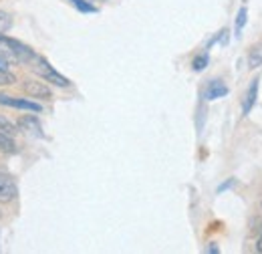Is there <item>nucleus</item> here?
Returning a JSON list of instances; mask_svg holds the SVG:
<instances>
[{
    "label": "nucleus",
    "mask_w": 262,
    "mask_h": 254,
    "mask_svg": "<svg viewBox=\"0 0 262 254\" xmlns=\"http://www.w3.org/2000/svg\"><path fill=\"white\" fill-rule=\"evenodd\" d=\"M248 63L250 67H260L262 65V45H256L252 51H250V57H248Z\"/></svg>",
    "instance_id": "11"
},
{
    "label": "nucleus",
    "mask_w": 262,
    "mask_h": 254,
    "mask_svg": "<svg viewBox=\"0 0 262 254\" xmlns=\"http://www.w3.org/2000/svg\"><path fill=\"white\" fill-rule=\"evenodd\" d=\"M0 133L10 135V137H14V135H16V125H14L10 119H6L4 115H0Z\"/></svg>",
    "instance_id": "9"
},
{
    "label": "nucleus",
    "mask_w": 262,
    "mask_h": 254,
    "mask_svg": "<svg viewBox=\"0 0 262 254\" xmlns=\"http://www.w3.org/2000/svg\"><path fill=\"white\" fill-rule=\"evenodd\" d=\"M16 77L8 71V69H0V85H14Z\"/></svg>",
    "instance_id": "14"
},
{
    "label": "nucleus",
    "mask_w": 262,
    "mask_h": 254,
    "mask_svg": "<svg viewBox=\"0 0 262 254\" xmlns=\"http://www.w3.org/2000/svg\"><path fill=\"white\" fill-rule=\"evenodd\" d=\"M0 152H4V154H12V152H16L14 141H12V137H10V135L0 133Z\"/></svg>",
    "instance_id": "10"
},
{
    "label": "nucleus",
    "mask_w": 262,
    "mask_h": 254,
    "mask_svg": "<svg viewBox=\"0 0 262 254\" xmlns=\"http://www.w3.org/2000/svg\"><path fill=\"white\" fill-rule=\"evenodd\" d=\"M14 196H16V184L6 174H0V200H12Z\"/></svg>",
    "instance_id": "5"
},
{
    "label": "nucleus",
    "mask_w": 262,
    "mask_h": 254,
    "mask_svg": "<svg viewBox=\"0 0 262 254\" xmlns=\"http://www.w3.org/2000/svg\"><path fill=\"white\" fill-rule=\"evenodd\" d=\"M232 186H234V180H232V178H230L228 182H224V184H222V186H220V188H218V192H220V194H222V192L230 190V188H232Z\"/></svg>",
    "instance_id": "17"
},
{
    "label": "nucleus",
    "mask_w": 262,
    "mask_h": 254,
    "mask_svg": "<svg viewBox=\"0 0 262 254\" xmlns=\"http://www.w3.org/2000/svg\"><path fill=\"white\" fill-rule=\"evenodd\" d=\"M258 79H254L252 81V85H250V89H248V93L244 97V105H242V113L244 115H248L250 113V109L254 107V103H256V97H258Z\"/></svg>",
    "instance_id": "6"
},
{
    "label": "nucleus",
    "mask_w": 262,
    "mask_h": 254,
    "mask_svg": "<svg viewBox=\"0 0 262 254\" xmlns=\"http://www.w3.org/2000/svg\"><path fill=\"white\" fill-rule=\"evenodd\" d=\"M25 91L31 97H36V99H51V89L45 83H38V81H27Z\"/></svg>",
    "instance_id": "4"
},
{
    "label": "nucleus",
    "mask_w": 262,
    "mask_h": 254,
    "mask_svg": "<svg viewBox=\"0 0 262 254\" xmlns=\"http://www.w3.org/2000/svg\"><path fill=\"white\" fill-rule=\"evenodd\" d=\"M256 250L262 254V238H258V242H256Z\"/></svg>",
    "instance_id": "18"
},
{
    "label": "nucleus",
    "mask_w": 262,
    "mask_h": 254,
    "mask_svg": "<svg viewBox=\"0 0 262 254\" xmlns=\"http://www.w3.org/2000/svg\"><path fill=\"white\" fill-rule=\"evenodd\" d=\"M0 105H8V107H14V109H25V111H33V113H38L42 109L34 101L18 99V97H10V95H0Z\"/></svg>",
    "instance_id": "3"
},
{
    "label": "nucleus",
    "mask_w": 262,
    "mask_h": 254,
    "mask_svg": "<svg viewBox=\"0 0 262 254\" xmlns=\"http://www.w3.org/2000/svg\"><path fill=\"white\" fill-rule=\"evenodd\" d=\"M20 127L27 129V131H31V133H34V135H38V137H42V127H40L36 117H23V119H20Z\"/></svg>",
    "instance_id": "8"
},
{
    "label": "nucleus",
    "mask_w": 262,
    "mask_h": 254,
    "mask_svg": "<svg viewBox=\"0 0 262 254\" xmlns=\"http://www.w3.org/2000/svg\"><path fill=\"white\" fill-rule=\"evenodd\" d=\"M0 43L8 47V51L16 57V61H18V63H29V61L36 59V55L31 51V47L23 45L20 40H14V38H8V36H2V34H0Z\"/></svg>",
    "instance_id": "2"
},
{
    "label": "nucleus",
    "mask_w": 262,
    "mask_h": 254,
    "mask_svg": "<svg viewBox=\"0 0 262 254\" xmlns=\"http://www.w3.org/2000/svg\"><path fill=\"white\" fill-rule=\"evenodd\" d=\"M228 95V87L222 83V81H212L206 89V99L208 101H214V99H220V97Z\"/></svg>",
    "instance_id": "7"
},
{
    "label": "nucleus",
    "mask_w": 262,
    "mask_h": 254,
    "mask_svg": "<svg viewBox=\"0 0 262 254\" xmlns=\"http://www.w3.org/2000/svg\"><path fill=\"white\" fill-rule=\"evenodd\" d=\"M12 27V20H10V16L4 12V10H0V34H4V32L8 31Z\"/></svg>",
    "instance_id": "15"
},
{
    "label": "nucleus",
    "mask_w": 262,
    "mask_h": 254,
    "mask_svg": "<svg viewBox=\"0 0 262 254\" xmlns=\"http://www.w3.org/2000/svg\"><path fill=\"white\" fill-rule=\"evenodd\" d=\"M206 65H208V55H200L194 59V71H202Z\"/></svg>",
    "instance_id": "16"
},
{
    "label": "nucleus",
    "mask_w": 262,
    "mask_h": 254,
    "mask_svg": "<svg viewBox=\"0 0 262 254\" xmlns=\"http://www.w3.org/2000/svg\"><path fill=\"white\" fill-rule=\"evenodd\" d=\"M73 2V6L77 8V10H81V12H97V8L93 6V4H89V2H85V0H71Z\"/></svg>",
    "instance_id": "13"
},
{
    "label": "nucleus",
    "mask_w": 262,
    "mask_h": 254,
    "mask_svg": "<svg viewBox=\"0 0 262 254\" xmlns=\"http://www.w3.org/2000/svg\"><path fill=\"white\" fill-rule=\"evenodd\" d=\"M246 20H248V8H246V6H242V8L238 10V16H236V34H240V32H242L244 25H246Z\"/></svg>",
    "instance_id": "12"
},
{
    "label": "nucleus",
    "mask_w": 262,
    "mask_h": 254,
    "mask_svg": "<svg viewBox=\"0 0 262 254\" xmlns=\"http://www.w3.org/2000/svg\"><path fill=\"white\" fill-rule=\"evenodd\" d=\"M34 71H36L45 81H49V83H53V85H57V87H69V85H71V81H69L67 77H63L61 73H57V71L49 65V61H47V59H42V57H38V59H36V67H34Z\"/></svg>",
    "instance_id": "1"
}]
</instances>
